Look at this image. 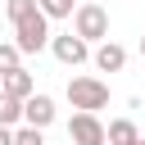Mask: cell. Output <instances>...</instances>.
Masks as SVG:
<instances>
[{
    "instance_id": "13",
    "label": "cell",
    "mask_w": 145,
    "mask_h": 145,
    "mask_svg": "<svg viewBox=\"0 0 145 145\" xmlns=\"http://www.w3.org/2000/svg\"><path fill=\"white\" fill-rule=\"evenodd\" d=\"M77 5H82V0H41V9H45L50 18H72Z\"/></svg>"
},
{
    "instance_id": "3",
    "label": "cell",
    "mask_w": 145,
    "mask_h": 145,
    "mask_svg": "<svg viewBox=\"0 0 145 145\" xmlns=\"http://www.w3.org/2000/svg\"><path fill=\"white\" fill-rule=\"evenodd\" d=\"M72 32H82L91 45H95V41H109V9H104L100 0H82V5L72 9Z\"/></svg>"
},
{
    "instance_id": "5",
    "label": "cell",
    "mask_w": 145,
    "mask_h": 145,
    "mask_svg": "<svg viewBox=\"0 0 145 145\" xmlns=\"http://www.w3.org/2000/svg\"><path fill=\"white\" fill-rule=\"evenodd\" d=\"M68 140H72V145H109V127L100 122V113L77 109V113L68 118Z\"/></svg>"
},
{
    "instance_id": "8",
    "label": "cell",
    "mask_w": 145,
    "mask_h": 145,
    "mask_svg": "<svg viewBox=\"0 0 145 145\" xmlns=\"http://www.w3.org/2000/svg\"><path fill=\"white\" fill-rule=\"evenodd\" d=\"M0 91H9V95H18V100H27V95H36V77L18 63V68L0 72Z\"/></svg>"
},
{
    "instance_id": "15",
    "label": "cell",
    "mask_w": 145,
    "mask_h": 145,
    "mask_svg": "<svg viewBox=\"0 0 145 145\" xmlns=\"http://www.w3.org/2000/svg\"><path fill=\"white\" fill-rule=\"evenodd\" d=\"M0 145H14V127H5V122H0Z\"/></svg>"
},
{
    "instance_id": "16",
    "label": "cell",
    "mask_w": 145,
    "mask_h": 145,
    "mask_svg": "<svg viewBox=\"0 0 145 145\" xmlns=\"http://www.w3.org/2000/svg\"><path fill=\"white\" fill-rule=\"evenodd\" d=\"M140 59H145V36H140Z\"/></svg>"
},
{
    "instance_id": "9",
    "label": "cell",
    "mask_w": 145,
    "mask_h": 145,
    "mask_svg": "<svg viewBox=\"0 0 145 145\" xmlns=\"http://www.w3.org/2000/svg\"><path fill=\"white\" fill-rule=\"evenodd\" d=\"M109 145H140V131L131 118H113L109 122Z\"/></svg>"
},
{
    "instance_id": "6",
    "label": "cell",
    "mask_w": 145,
    "mask_h": 145,
    "mask_svg": "<svg viewBox=\"0 0 145 145\" xmlns=\"http://www.w3.org/2000/svg\"><path fill=\"white\" fill-rule=\"evenodd\" d=\"M54 118H59V109H54V100H50L45 91L27 95V104H23V122H32V127H50Z\"/></svg>"
},
{
    "instance_id": "4",
    "label": "cell",
    "mask_w": 145,
    "mask_h": 145,
    "mask_svg": "<svg viewBox=\"0 0 145 145\" xmlns=\"http://www.w3.org/2000/svg\"><path fill=\"white\" fill-rule=\"evenodd\" d=\"M50 54L63 63V68H82V63H91V41L82 36V32H59V36H50Z\"/></svg>"
},
{
    "instance_id": "11",
    "label": "cell",
    "mask_w": 145,
    "mask_h": 145,
    "mask_svg": "<svg viewBox=\"0 0 145 145\" xmlns=\"http://www.w3.org/2000/svg\"><path fill=\"white\" fill-rule=\"evenodd\" d=\"M14 145H45V127L18 122V127H14Z\"/></svg>"
},
{
    "instance_id": "2",
    "label": "cell",
    "mask_w": 145,
    "mask_h": 145,
    "mask_svg": "<svg viewBox=\"0 0 145 145\" xmlns=\"http://www.w3.org/2000/svg\"><path fill=\"white\" fill-rule=\"evenodd\" d=\"M68 104L72 109H91V113L109 109V82L104 77H91V72L68 77Z\"/></svg>"
},
{
    "instance_id": "1",
    "label": "cell",
    "mask_w": 145,
    "mask_h": 145,
    "mask_svg": "<svg viewBox=\"0 0 145 145\" xmlns=\"http://www.w3.org/2000/svg\"><path fill=\"white\" fill-rule=\"evenodd\" d=\"M50 23H54V18H50L41 5L27 9L23 18H14V41L23 45V54H41V50H50V36H54Z\"/></svg>"
},
{
    "instance_id": "12",
    "label": "cell",
    "mask_w": 145,
    "mask_h": 145,
    "mask_svg": "<svg viewBox=\"0 0 145 145\" xmlns=\"http://www.w3.org/2000/svg\"><path fill=\"white\" fill-rule=\"evenodd\" d=\"M18 63H23V45L18 41H0V72H9Z\"/></svg>"
},
{
    "instance_id": "17",
    "label": "cell",
    "mask_w": 145,
    "mask_h": 145,
    "mask_svg": "<svg viewBox=\"0 0 145 145\" xmlns=\"http://www.w3.org/2000/svg\"><path fill=\"white\" fill-rule=\"evenodd\" d=\"M140 145H145V136H140Z\"/></svg>"
},
{
    "instance_id": "14",
    "label": "cell",
    "mask_w": 145,
    "mask_h": 145,
    "mask_svg": "<svg viewBox=\"0 0 145 145\" xmlns=\"http://www.w3.org/2000/svg\"><path fill=\"white\" fill-rule=\"evenodd\" d=\"M36 5H41V0H9V5H5V14H9V23H14V18H23V14H27V9H36Z\"/></svg>"
},
{
    "instance_id": "10",
    "label": "cell",
    "mask_w": 145,
    "mask_h": 145,
    "mask_svg": "<svg viewBox=\"0 0 145 145\" xmlns=\"http://www.w3.org/2000/svg\"><path fill=\"white\" fill-rule=\"evenodd\" d=\"M23 104H27V100L0 91V122H5V127H18V122H23Z\"/></svg>"
},
{
    "instance_id": "7",
    "label": "cell",
    "mask_w": 145,
    "mask_h": 145,
    "mask_svg": "<svg viewBox=\"0 0 145 145\" xmlns=\"http://www.w3.org/2000/svg\"><path fill=\"white\" fill-rule=\"evenodd\" d=\"M91 63H95L100 72H122V68H127V50H122L118 41H100L95 54H91Z\"/></svg>"
}]
</instances>
